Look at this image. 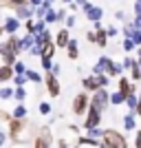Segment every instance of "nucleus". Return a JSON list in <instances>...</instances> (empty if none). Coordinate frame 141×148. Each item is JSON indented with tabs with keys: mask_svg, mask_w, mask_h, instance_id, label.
Instances as JSON below:
<instances>
[{
	"mask_svg": "<svg viewBox=\"0 0 141 148\" xmlns=\"http://www.w3.org/2000/svg\"><path fill=\"white\" fill-rule=\"evenodd\" d=\"M137 104H139V97H137V93H132V95H128V97H126V106H128L132 113H135Z\"/></svg>",
	"mask_w": 141,
	"mask_h": 148,
	"instance_id": "a878e982",
	"label": "nucleus"
},
{
	"mask_svg": "<svg viewBox=\"0 0 141 148\" xmlns=\"http://www.w3.org/2000/svg\"><path fill=\"white\" fill-rule=\"evenodd\" d=\"M106 33H108V38H115L117 33H119V31H117L115 27H108V29H106Z\"/></svg>",
	"mask_w": 141,
	"mask_h": 148,
	"instance_id": "37998d69",
	"label": "nucleus"
},
{
	"mask_svg": "<svg viewBox=\"0 0 141 148\" xmlns=\"http://www.w3.org/2000/svg\"><path fill=\"white\" fill-rule=\"evenodd\" d=\"M11 69H13V73H16V75H25V73H27V66H25V62H20V60L16 62V64H13Z\"/></svg>",
	"mask_w": 141,
	"mask_h": 148,
	"instance_id": "c756f323",
	"label": "nucleus"
},
{
	"mask_svg": "<svg viewBox=\"0 0 141 148\" xmlns=\"http://www.w3.org/2000/svg\"><path fill=\"white\" fill-rule=\"evenodd\" d=\"M132 64H135V58H130V56H126V58H123V62H121L123 71H126V69H130Z\"/></svg>",
	"mask_w": 141,
	"mask_h": 148,
	"instance_id": "e433bc0d",
	"label": "nucleus"
},
{
	"mask_svg": "<svg viewBox=\"0 0 141 148\" xmlns=\"http://www.w3.org/2000/svg\"><path fill=\"white\" fill-rule=\"evenodd\" d=\"M68 9H71V13H73V11H77V9H80V7L75 5V2H71V5H68Z\"/></svg>",
	"mask_w": 141,
	"mask_h": 148,
	"instance_id": "4d7b16f0",
	"label": "nucleus"
},
{
	"mask_svg": "<svg viewBox=\"0 0 141 148\" xmlns=\"http://www.w3.org/2000/svg\"><path fill=\"white\" fill-rule=\"evenodd\" d=\"M55 2H57V0H42V5H44V7H53Z\"/></svg>",
	"mask_w": 141,
	"mask_h": 148,
	"instance_id": "3c124183",
	"label": "nucleus"
},
{
	"mask_svg": "<svg viewBox=\"0 0 141 148\" xmlns=\"http://www.w3.org/2000/svg\"><path fill=\"white\" fill-rule=\"evenodd\" d=\"M25 27H27V33H33L35 36V20H25Z\"/></svg>",
	"mask_w": 141,
	"mask_h": 148,
	"instance_id": "f704fd0d",
	"label": "nucleus"
},
{
	"mask_svg": "<svg viewBox=\"0 0 141 148\" xmlns=\"http://www.w3.org/2000/svg\"><path fill=\"white\" fill-rule=\"evenodd\" d=\"M33 44H35V36H33V33H27V36L20 38V49L22 51H31Z\"/></svg>",
	"mask_w": 141,
	"mask_h": 148,
	"instance_id": "f3484780",
	"label": "nucleus"
},
{
	"mask_svg": "<svg viewBox=\"0 0 141 148\" xmlns=\"http://www.w3.org/2000/svg\"><path fill=\"white\" fill-rule=\"evenodd\" d=\"M27 80H29V82H33V84H40V82H44L42 80V75H40V73H37V71H29V69H27Z\"/></svg>",
	"mask_w": 141,
	"mask_h": 148,
	"instance_id": "b1692460",
	"label": "nucleus"
},
{
	"mask_svg": "<svg viewBox=\"0 0 141 148\" xmlns=\"http://www.w3.org/2000/svg\"><path fill=\"white\" fill-rule=\"evenodd\" d=\"M13 69L11 66H7V64H0V84H5V82H11L13 77Z\"/></svg>",
	"mask_w": 141,
	"mask_h": 148,
	"instance_id": "a211bd4d",
	"label": "nucleus"
},
{
	"mask_svg": "<svg viewBox=\"0 0 141 148\" xmlns=\"http://www.w3.org/2000/svg\"><path fill=\"white\" fill-rule=\"evenodd\" d=\"M0 119L9 122V119H11V113H7V111H0Z\"/></svg>",
	"mask_w": 141,
	"mask_h": 148,
	"instance_id": "49530a36",
	"label": "nucleus"
},
{
	"mask_svg": "<svg viewBox=\"0 0 141 148\" xmlns=\"http://www.w3.org/2000/svg\"><path fill=\"white\" fill-rule=\"evenodd\" d=\"M101 144H104L106 148H128V142H126L123 133H119V130H115V128L104 130V135H101Z\"/></svg>",
	"mask_w": 141,
	"mask_h": 148,
	"instance_id": "7ed1b4c3",
	"label": "nucleus"
},
{
	"mask_svg": "<svg viewBox=\"0 0 141 148\" xmlns=\"http://www.w3.org/2000/svg\"><path fill=\"white\" fill-rule=\"evenodd\" d=\"M29 130H31V124L25 122V124H22V128H20V133L13 137V142H16V144H27V142H31V139H33V135H31Z\"/></svg>",
	"mask_w": 141,
	"mask_h": 148,
	"instance_id": "4468645a",
	"label": "nucleus"
},
{
	"mask_svg": "<svg viewBox=\"0 0 141 148\" xmlns=\"http://www.w3.org/2000/svg\"><path fill=\"white\" fill-rule=\"evenodd\" d=\"M55 51H57V47H55V42L51 40V42H46L42 47V53H40V60H53V56H55Z\"/></svg>",
	"mask_w": 141,
	"mask_h": 148,
	"instance_id": "dca6fc26",
	"label": "nucleus"
},
{
	"mask_svg": "<svg viewBox=\"0 0 141 148\" xmlns=\"http://www.w3.org/2000/svg\"><path fill=\"white\" fill-rule=\"evenodd\" d=\"M99 122H101V113L88 108V111H86V115H84V130H86V128H95V126H99Z\"/></svg>",
	"mask_w": 141,
	"mask_h": 148,
	"instance_id": "1a4fd4ad",
	"label": "nucleus"
},
{
	"mask_svg": "<svg viewBox=\"0 0 141 148\" xmlns=\"http://www.w3.org/2000/svg\"><path fill=\"white\" fill-rule=\"evenodd\" d=\"M13 97L18 99V104H22V102L27 99V88L25 86H16L13 88Z\"/></svg>",
	"mask_w": 141,
	"mask_h": 148,
	"instance_id": "5701e85b",
	"label": "nucleus"
},
{
	"mask_svg": "<svg viewBox=\"0 0 141 148\" xmlns=\"http://www.w3.org/2000/svg\"><path fill=\"white\" fill-rule=\"evenodd\" d=\"M13 11H16V18L22 22V20H31L33 16H35V7H31V5H22V7H16Z\"/></svg>",
	"mask_w": 141,
	"mask_h": 148,
	"instance_id": "f8f14e48",
	"label": "nucleus"
},
{
	"mask_svg": "<svg viewBox=\"0 0 141 148\" xmlns=\"http://www.w3.org/2000/svg\"><path fill=\"white\" fill-rule=\"evenodd\" d=\"M82 11H84L86 20H91V22H101V18H104V9L97 5H91V2H86L82 7Z\"/></svg>",
	"mask_w": 141,
	"mask_h": 148,
	"instance_id": "423d86ee",
	"label": "nucleus"
},
{
	"mask_svg": "<svg viewBox=\"0 0 141 148\" xmlns=\"http://www.w3.org/2000/svg\"><path fill=\"white\" fill-rule=\"evenodd\" d=\"M115 18H117V20H126V16H123V11H117Z\"/></svg>",
	"mask_w": 141,
	"mask_h": 148,
	"instance_id": "5fc2aeb1",
	"label": "nucleus"
},
{
	"mask_svg": "<svg viewBox=\"0 0 141 148\" xmlns=\"http://www.w3.org/2000/svg\"><path fill=\"white\" fill-rule=\"evenodd\" d=\"M95 25V33H97V40H95V47H106L108 44V33L101 27V22H93Z\"/></svg>",
	"mask_w": 141,
	"mask_h": 148,
	"instance_id": "2eb2a0df",
	"label": "nucleus"
},
{
	"mask_svg": "<svg viewBox=\"0 0 141 148\" xmlns=\"http://www.w3.org/2000/svg\"><path fill=\"white\" fill-rule=\"evenodd\" d=\"M29 5L31 7H40V5H42V0H29Z\"/></svg>",
	"mask_w": 141,
	"mask_h": 148,
	"instance_id": "603ef678",
	"label": "nucleus"
},
{
	"mask_svg": "<svg viewBox=\"0 0 141 148\" xmlns=\"http://www.w3.org/2000/svg\"><path fill=\"white\" fill-rule=\"evenodd\" d=\"M108 82H110V77H108V75H97V73H93V75H88V77H84V80H82V86H84L86 93H95V91H99V88H108Z\"/></svg>",
	"mask_w": 141,
	"mask_h": 148,
	"instance_id": "20e7f679",
	"label": "nucleus"
},
{
	"mask_svg": "<svg viewBox=\"0 0 141 148\" xmlns=\"http://www.w3.org/2000/svg\"><path fill=\"white\" fill-rule=\"evenodd\" d=\"M135 115H139V117H141V99H139V104H137V108H135Z\"/></svg>",
	"mask_w": 141,
	"mask_h": 148,
	"instance_id": "6e6d98bb",
	"label": "nucleus"
},
{
	"mask_svg": "<svg viewBox=\"0 0 141 148\" xmlns=\"http://www.w3.org/2000/svg\"><path fill=\"white\" fill-rule=\"evenodd\" d=\"M137 62L141 64V47H137Z\"/></svg>",
	"mask_w": 141,
	"mask_h": 148,
	"instance_id": "13d9d810",
	"label": "nucleus"
},
{
	"mask_svg": "<svg viewBox=\"0 0 141 148\" xmlns=\"http://www.w3.org/2000/svg\"><path fill=\"white\" fill-rule=\"evenodd\" d=\"M37 108H40V113H42V115H49V113H51V104H49V102H42Z\"/></svg>",
	"mask_w": 141,
	"mask_h": 148,
	"instance_id": "4c0bfd02",
	"label": "nucleus"
},
{
	"mask_svg": "<svg viewBox=\"0 0 141 148\" xmlns=\"http://www.w3.org/2000/svg\"><path fill=\"white\" fill-rule=\"evenodd\" d=\"M101 135H104V130L99 128V126H95V128H86V137H93V139H101Z\"/></svg>",
	"mask_w": 141,
	"mask_h": 148,
	"instance_id": "393cba45",
	"label": "nucleus"
},
{
	"mask_svg": "<svg viewBox=\"0 0 141 148\" xmlns=\"http://www.w3.org/2000/svg\"><path fill=\"white\" fill-rule=\"evenodd\" d=\"M88 104H91V97H88V93L82 91L75 95L73 99V113L75 115H86V111H88Z\"/></svg>",
	"mask_w": 141,
	"mask_h": 148,
	"instance_id": "39448f33",
	"label": "nucleus"
},
{
	"mask_svg": "<svg viewBox=\"0 0 141 148\" xmlns=\"http://www.w3.org/2000/svg\"><path fill=\"white\" fill-rule=\"evenodd\" d=\"M57 148H77V146H71L66 139H60V142H57Z\"/></svg>",
	"mask_w": 141,
	"mask_h": 148,
	"instance_id": "79ce46f5",
	"label": "nucleus"
},
{
	"mask_svg": "<svg viewBox=\"0 0 141 148\" xmlns=\"http://www.w3.org/2000/svg\"><path fill=\"white\" fill-rule=\"evenodd\" d=\"M13 97V88L11 86H2L0 88V99H11Z\"/></svg>",
	"mask_w": 141,
	"mask_h": 148,
	"instance_id": "473e14b6",
	"label": "nucleus"
},
{
	"mask_svg": "<svg viewBox=\"0 0 141 148\" xmlns=\"http://www.w3.org/2000/svg\"><path fill=\"white\" fill-rule=\"evenodd\" d=\"M123 51H126V53H130V51H135L137 49V42L135 40H132V38H123Z\"/></svg>",
	"mask_w": 141,
	"mask_h": 148,
	"instance_id": "bb28decb",
	"label": "nucleus"
},
{
	"mask_svg": "<svg viewBox=\"0 0 141 148\" xmlns=\"http://www.w3.org/2000/svg\"><path fill=\"white\" fill-rule=\"evenodd\" d=\"M137 97H139V99H141V91H139V95H137Z\"/></svg>",
	"mask_w": 141,
	"mask_h": 148,
	"instance_id": "052dcab7",
	"label": "nucleus"
},
{
	"mask_svg": "<svg viewBox=\"0 0 141 148\" xmlns=\"http://www.w3.org/2000/svg\"><path fill=\"white\" fill-rule=\"evenodd\" d=\"M51 73L57 77V75H60V64H53V66H51Z\"/></svg>",
	"mask_w": 141,
	"mask_h": 148,
	"instance_id": "09e8293b",
	"label": "nucleus"
},
{
	"mask_svg": "<svg viewBox=\"0 0 141 148\" xmlns=\"http://www.w3.org/2000/svg\"><path fill=\"white\" fill-rule=\"evenodd\" d=\"M7 137H9V135H7V133H2V130H0V148L5 146V142H7Z\"/></svg>",
	"mask_w": 141,
	"mask_h": 148,
	"instance_id": "de8ad7c7",
	"label": "nucleus"
},
{
	"mask_svg": "<svg viewBox=\"0 0 141 148\" xmlns=\"http://www.w3.org/2000/svg\"><path fill=\"white\" fill-rule=\"evenodd\" d=\"M51 7H44V5H40V7H35V20H44V16H46V11H49Z\"/></svg>",
	"mask_w": 141,
	"mask_h": 148,
	"instance_id": "2f4dec72",
	"label": "nucleus"
},
{
	"mask_svg": "<svg viewBox=\"0 0 141 148\" xmlns=\"http://www.w3.org/2000/svg\"><path fill=\"white\" fill-rule=\"evenodd\" d=\"M99 148H106V146H104V144H101V146H99Z\"/></svg>",
	"mask_w": 141,
	"mask_h": 148,
	"instance_id": "e2e57ef3",
	"label": "nucleus"
},
{
	"mask_svg": "<svg viewBox=\"0 0 141 148\" xmlns=\"http://www.w3.org/2000/svg\"><path fill=\"white\" fill-rule=\"evenodd\" d=\"M53 144H51V130L49 126H42L40 128V135L35 137V148H51Z\"/></svg>",
	"mask_w": 141,
	"mask_h": 148,
	"instance_id": "6e6552de",
	"label": "nucleus"
},
{
	"mask_svg": "<svg viewBox=\"0 0 141 148\" xmlns=\"http://www.w3.org/2000/svg\"><path fill=\"white\" fill-rule=\"evenodd\" d=\"M22 5H29V0H9V7H11V9L22 7Z\"/></svg>",
	"mask_w": 141,
	"mask_h": 148,
	"instance_id": "58836bf2",
	"label": "nucleus"
},
{
	"mask_svg": "<svg viewBox=\"0 0 141 148\" xmlns=\"http://www.w3.org/2000/svg\"><path fill=\"white\" fill-rule=\"evenodd\" d=\"M11 117H16V119H25V117H27V106H25V104H18L16 108H13Z\"/></svg>",
	"mask_w": 141,
	"mask_h": 148,
	"instance_id": "4be33fe9",
	"label": "nucleus"
},
{
	"mask_svg": "<svg viewBox=\"0 0 141 148\" xmlns=\"http://www.w3.org/2000/svg\"><path fill=\"white\" fill-rule=\"evenodd\" d=\"M132 25H135V29H137V31H141V18H139V16H135Z\"/></svg>",
	"mask_w": 141,
	"mask_h": 148,
	"instance_id": "c03bdc74",
	"label": "nucleus"
},
{
	"mask_svg": "<svg viewBox=\"0 0 141 148\" xmlns=\"http://www.w3.org/2000/svg\"><path fill=\"white\" fill-rule=\"evenodd\" d=\"M108 106H110V93H108V88H99V91L93 93L88 108H93V111H97V113H101V115H104Z\"/></svg>",
	"mask_w": 141,
	"mask_h": 148,
	"instance_id": "f03ea898",
	"label": "nucleus"
},
{
	"mask_svg": "<svg viewBox=\"0 0 141 148\" xmlns=\"http://www.w3.org/2000/svg\"><path fill=\"white\" fill-rule=\"evenodd\" d=\"M130 73H132V77H130V80H141V64H139L137 60H135V64L130 66Z\"/></svg>",
	"mask_w": 141,
	"mask_h": 148,
	"instance_id": "cd10ccee",
	"label": "nucleus"
},
{
	"mask_svg": "<svg viewBox=\"0 0 141 148\" xmlns=\"http://www.w3.org/2000/svg\"><path fill=\"white\" fill-rule=\"evenodd\" d=\"M86 40L91 44H95V40H97V33H95V29H91V31H86Z\"/></svg>",
	"mask_w": 141,
	"mask_h": 148,
	"instance_id": "ea45409f",
	"label": "nucleus"
},
{
	"mask_svg": "<svg viewBox=\"0 0 141 148\" xmlns=\"http://www.w3.org/2000/svg\"><path fill=\"white\" fill-rule=\"evenodd\" d=\"M110 104H115V106H121V104H126V95H123V93H119V91L110 93Z\"/></svg>",
	"mask_w": 141,
	"mask_h": 148,
	"instance_id": "412c9836",
	"label": "nucleus"
},
{
	"mask_svg": "<svg viewBox=\"0 0 141 148\" xmlns=\"http://www.w3.org/2000/svg\"><path fill=\"white\" fill-rule=\"evenodd\" d=\"M135 25H132V22H126V25H123V38H132L135 36Z\"/></svg>",
	"mask_w": 141,
	"mask_h": 148,
	"instance_id": "7c9ffc66",
	"label": "nucleus"
},
{
	"mask_svg": "<svg viewBox=\"0 0 141 148\" xmlns=\"http://www.w3.org/2000/svg\"><path fill=\"white\" fill-rule=\"evenodd\" d=\"M123 128L126 130H135L137 128V119H135V113L130 111L128 115H123Z\"/></svg>",
	"mask_w": 141,
	"mask_h": 148,
	"instance_id": "aec40b11",
	"label": "nucleus"
},
{
	"mask_svg": "<svg viewBox=\"0 0 141 148\" xmlns=\"http://www.w3.org/2000/svg\"><path fill=\"white\" fill-rule=\"evenodd\" d=\"M75 22H77V20H75V16H73V13H71V16H66V20H64V29H73V27H75Z\"/></svg>",
	"mask_w": 141,
	"mask_h": 148,
	"instance_id": "c9c22d12",
	"label": "nucleus"
},
{
	"mask_svg": "<svg viewBox=\"0 0 141 148\" xmlns=\"http://www.w3.org/2000/svg\"><path fill=\"white\" fill-rule=\"evenodd\" d=\"M20 29V20L16 18V16H9V18L2 20V31L5 33H9V36H16Z\"/></svg>",
	"mask_w": 141,
	"mask_h": 148,
	"instance_id": "9b49d317",
	"label": "nucleus"
},
{
	"mask_svg": "<svg viewBox=\"0 0 141 148\" xmlns=\"http://www.w3.org/2000/svg\"><path fill=\"white\" fill-rule=\"evenodd\" d=\"M0 7H9V0H0Z\"/></svg>",
	"mask_w": 141,
	"mask_h": 148,
	"instance_id": "bf43d9fd",
	"label": "nucleus"
},
{
	"mask_svg": "<svg viewBox=\"0 0 141 148\" xmlns=\"http://www.w3.org/2000/svg\"><path fill=\"white\" fill-rule=\"evenodd\" d=\"M0 20H2V11H0Z\"/></svg>",
	"mask_w": 141,
	"mask_h": 148,
	"instance_id": "680f3d73",
	"label": "nucleus"
},
{
	"mask_svg": "<svg viewBox=\"0 0 141 148\" xmlns=\"http://www.w3.org/2000/svg\"><path fill=\"white\" fill-rule=\"evenodd\" d=\"M135 148H141V133H137L135 137Z\"/></svg>",
	"mask_w": 141,
	"mask_h": 148,
	"instance_id": "8fccbe9b",
	"label": "nucleus"
},
{
	"mask_svg": "<svg viewBox=\"0 0 141 148\" xmlns=\"http://www.w3.org/2000/svg\"><path fill=\"white\" fill-rule=\"evenodd\" d=\"M135 16H139V18H141V0H137V2H135Z\"/></svg>",
	"mask_w": 141,
	"mask_h": 148,
	"instance_id": "a18cd8bd",
	"label": "nucleus"
},
{
	"mask_svg": "<svg viewBox=\"0 0 141 148\" xmlns=\"http://www.w3.org/2000/svg\"><path fill=\"white\" fill-rule=\"evenodd\" d=\"M73 2H75V5H77V7H80V9H82V7H84L86 2H88V0H73Z\"/></svg>",
	"mask_w": 141,
	"mask_h": 148,
	"instance_id": "864d4df0",
	"label": "nucleus"
},
{
	"mask_svg": "<svg viewBox=\"0 0 141 148\" xmlns=\"http://www.w3.org/2000/svg\"><path fill=\"white\" fill-rule=\"evenodd\" d=\"M44 22H46V25H53V22H57V11H53V7L46 11V16H44Z\"/></svg>",
	"mask_w": 141,
	"mask_h": 148,
	"instance_id": "c85d7f7f",
	"label": "nucleus"
},
{
	"mask_svg": "<svg viewBox=\"0 0 141 148\" xmlns=\"http://www.w3.org/2000/svg\"><path fill=\"white\" fill-rule=\"evenodd\" d=\"M11 82L16 84V86H25V84H27L29 80H27V75H13V77H11Z\"/></svg>",
	"mask_w": 141,
	"mask_h": 148,
	"instance_id": "72a5a7b5",
	"label": "nucleus"
},
{
	"mask_svg": "<svg viewBox=\"0 0 141 148\" xmlns=\"http://www.w3.org/2000/svg\"><path fill=\"white\" fill-rule=\"evenodd\" d=\"M53 42H55L57 49H66L68 42H71V31H68V29H60L55 33V40H53Z\"/></svg>",
	"mask_w": 141,
	"mask_h": 148,
	"instance_id": "ddd939ff",
	"label": "nucleus"
},
{
	"mask_svg": "<svg viewBox=\"0 0 141 148\" xmlns=\"http://www.w3.org/2000/svg\"><path fill=\"white\" fill-rule=\"evenodd\" d=\"M44 84H46V91H49L51 97H57L60 95V80H57L53 73H46V77H44Z\"/></svg>",
	"mask_w": 141,
	"mask_h": 148,
	"instance_id": "0eeeda50",
	"label": "nucleus"
},
{
	"mask_svg": "<svg viewBox=\"0 0 141 148\" xmlns=\"http://www.w3.org/2000/svg\"><path fill=\"white\" fill-rule=\"evenodd\" d=\"M66 16H68L66 9H57V22H64V20H66Z\"/></svg>",
	"mask_w": 141,
	"mask_h": 148,
	"instance_id": "a19ab883",
	"label": "nucleus"
},
{
	"mask_svg": "<svg viewBox=\"0 0 141 148\" xmlns=\"http://www.w3.org/2000/svg\"><path fill=\"white\" fill-rule=\"evenodd\" d=\"M117 91L119 93H123V95H126V97H128V95H132V93H137V86L135 84H132V82L128 80V77H126V75H121V77H119V80H117Z\"/></svg>",
	"mask_w": 141,
	"mask_h": 148,
	"instance_id": "9d476101",
	"label": "nucleus"
},
{
	"mask_svg": "<svg viewBox=\"0 0 141 148\" xmlns=\"http://www.w3.org/2000/svg\"><path fill=\"white\" fill-rule=\"evenodd\" d=\"M66 56H68V60H77V58H80L77 40H73V38H71V42H68V47H66Z\"/></svg>",
	"mask_w": 141,
	"mask_h": 148,
	"instance_id": "6ab92c4d",
	"label": "nucleus"
},
{
	"mask_svg": "<svg viewBox=\"0 0 141 148\" xmlns=\"http://www.w3.org/2000/svg\"><path fill=\"white\" fill-rule=\"evenodd\" d=\"M20 38L18 36H9L7 42H0V58L5 60L7 66H13L16 60H18V53H20Z\"/></svg>",
	"mask_w": 141,
	"mask_h": 148,
	"instance_id": "f257e3e1",
	"label": "nucleus"
}]
</instances>
